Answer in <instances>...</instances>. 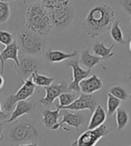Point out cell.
<instances>
[{
	"instance_id": "obj_28",
	"label": "cell",
	"mask_w": 131,
	"mask_h": 146,
	"mask_svg": "<svg viewBox=\"0 0 131 146\" xmlns=\"http://www.w3.org/2000/svg\"><path fill=\"white\" fill-rule=\"evenodd\" d=\"M39 1L47 10L56 8L59 7V6H62L71 3L70 0H39Z\"/></svg>"
},
{
	"instance_id": "obj_26",
	"label": "cell",
	"mask_w": 131,
	"mask_h": 146,
	"mask_svg": "<svg viewBox=\"0 0 131 146\" xmlns=\"http://www.w3.org/2000/svg\"><path fill=\"white\" fill-rule=\"evenodd\" d=\"M11 15L10 5L8 2L0 1V24L7 23Z\"/></svg>"
},
{
	"instance_id": "obj_18",
	"label": "cell",
	"mask_w": 131,
	"mask_h": 146,
	"mask_svg": "<svg viewBox=\"0 0 131 146\" xmlns=\"http://www.w3.org/2000/svg\"><path fill=\"white\" fill-rule=\"evenodd\" d=\"M60 117V110L58 109L55 110H51L45 109L42 112V123L45 127L52 129L55 125L59 124V120Z\"/></svg>"
},
{
	"instance_id": "obj_34",
	"label": "cell",
	"mask_w": 131,
	"mask_h": 146,
	"mask_svg": "<svg viewBox=\"0 0 131 146\" xmlns=\"http://www.w3.org/2000/svg\"><path fill=\"white\" fill-rule=\"evenodd\" d=\"M5 123H0V142L4 139V133H3V125Z\"/></svg>"
},
{
	"instance_id": "obj_41",
	"label": "cell",
	"mask_w": 131,
	"mask_h": 146,
	"mask_svg": "<svg viewBox=\"0 0 131 146\" xmlns=\"http://www.w3.org/2000/svg\"><path fill=\"white\" fill-rule=\"evenodd\" d=\"M130 25H131V20H130Z\"/></svg>"
},
{
	"instance_id": "obj_29",
	"label": "cell",
	"mask_w": 131,
	"mask_h": 146,
	"mask_svg": "<svg viewBox=\"0 0 131 146\" xmlns=\"http://www.w3.org/2000/svg\"><path fill=\"white\" fill-rule=\"evenodd\" d=\"M15 40L14 35L7 31L0 30V43L5 46H7L9 44L13 43Z\"/></svg>"
},
{
	"instance_id": "obj_10",
	"label": "cell",
	"mask_w": 131,
	"mask_h": 146,
	"mask_svg": "<svg viewBox=\"0 0 131 146\" xmlns=\"http://www.w3.org/2000/svg\"><path fill=\"white\" fill-rule=\"evenodd\" d=\"M46 95L45 97L41 98L39 100L40 103L45 107V109H49L52 106L56 99H58L59 96L63 92H66L68 91V84L67 82L63 81L59 84H52L48 87H45Z\"/></svg>"
},
{
	"instance_id": "obj_6",
	"label": "cell",
	"mask_w": 131,
	"mask_h": 146,
	"mask_svg": "<svg viewBox=\"0 0 131 146\" xmlns=\"http://www.w3.org/2000/svg\"><path fill=\"white\" fill-rule=\"evenodd\" d=\"M35 89H36V85L33 82L32 78L29 77L25 79L19 90L15 94H12L10 96H8L7 99L3 102V104H1L3 111L10 115L12 111L14 110L18 101L26 100L28 98L32 97L35 92Z\"/></svg>"
},
{
	"instance_id": "obj_38",
	"label": "cell",
	"mask_w": 131,
	"mask_h": 146,
	"mask_svg": "<svg viewBox=\"0 0 131 146\" xmlns=\"http://www.w3.org/2000/svg\"><path fill=\"white\" fill-rule=\"evenodd\" d=\"M0 1H4V2H9V1H18V0H0Z\"/></svg>"
},
{
	"instance_id": "obj_12",
	"label": "cell",
	"mask_w": 131,
	"mask_h": 146,
	"mask_svg": "<svg viewBox=\"0 0 131 146\" xmlns=\"http://www.w3.org/2000/svg\"><path fill=\"white\" fill-rule=\"evenodd\" d=\"M62 112V120L57 125H55L51 130H57L63 124H66L67 125L72 126L74 129L79 130V128L82 126L85 122V117L81 113H72L68 112L66 110H61Z\"/></svg>"
},
{
	"instance_id": "obj_14",
	"label": "cell",
	"mask_w": 131,
	"mask_h": 146,
	"mask_svg": "<svg viewBox=\"0 0 131 146\" xmlns=\"http://www.w3.org/2000/svg\"><path fill=\"white\" fill-rule=\"evenodd\" d=\"M34 109L33 103L32 101H26V100H20L16 103L14 110L10 114V117L8 119L5 120V123H11L15 121L20 117L26 115V114L32 113V111Z\"/></svg>"
},
{
	"instance_id": "obj_32",
	"label": "cell",
	"mask_w": 131,
	"mask_h": 146,
	"mask_svg": "<svg viewBox=\"0 0 131 146\" xmlns=\"http://www.w3.org/2000/svg\"><path fill=\"white\" fill-rule=\"evenodd\" d=\"M10 117V115H8V114L5 113L2 110V106H1V103H0V120H7L8 119V117Z\"/></svg>"
},
{
	"instance_id": "obj_40",
	"label": "cell",
	"mask_w": 131,
	"mask_h": 146,
	"mask_svg": "<svg viewBox=\"0 0 131 146\" xmlns=\"http://www.w3.org/2000/svg\"><path fill=\"white\" fill-rule=\"evenodd\" d=\"M128 97H129V99L131 100V93H130V95H129V96H128Z\"/></svg>"
},
{
	"instance_id": "obj_31",
	"label": "cell",
	"mask_w": 131,
	"mask_h": 146,
	"mask_svg": "<svg viewBox=\"0 0 131 146\" xmlns=\"http://www.w3.org/2000/svg\"><path fill=\"white\" fill-rule=\"evenodd\" d=\"M124 81L127 84L131 86V65H129L124 72Z\"/></svg>"
},
{
	"instance_id": "obj_21",
	"label": "cell",
	"mask_w": 131,
	"mask_h": 146,
	"mask_svg": "<svg viewBox=\"0 0 131 146\" xmlns=\"http://www.w3.org/2000/svg\"><path fill=\"white\" fill-rule=\"evenodd\" d=\"M120 21L115 20V22L111 25V27L110 29V33L111 39L114 40V42L120 44V45H125L126 44V40H125L123 37V33L120 27Z\"/></svg>"
},
{
	"instance_id": "obj_24",
	"label": "cell",
	"mask_w": 131,
	"mask_h": 146,
	"mask_svg": "<svg viewBox=\"0 0 131 146\" xmlns=\"http://www.w3.org/2000/svg\"><path fill=\"white\" fill-rule=\"evenodd\" d=\"M59 104L57 105V108L59 110H62L63 108L70 105L72 102H74V100H76V95L74 93H70V92H63L61 93L59 96Z\"/></svg>"
},
{
	"instance_id": "obj_20",
	"label": "cell",
	"mask_w": 131,
	"mask_h": 146,
	"mask_svg": "<svg viewBox=\"0 0 131 146\" xmlns=\"http://www.w3.org/2000/svg\"><path fill=\"white\" fill-rule=\"evenodd\" d=\"M115 47V44H112L110 47H106L104 42H94L92 47V51L95 56H101L105 59H109L114 56L112 49Z\"/></svg>"
},
{
	"instance_id": "obj_36",
	"label": "cell",
	"mask_w": 131,
	"mask_h": 146,
	"mask_svg": "<svg viewBox=\"0 0 131 146\" xmlns=\"http://www.w3.org/2000/svg\"><path fill=\"white\" fill-rule=\"evenodd\" d=\"M18 146H39L37 144V143H23V144H19Z\"/></svg>"
},
{
	"instance_id": "obj_22",
	"label": "cell",
	"mask_w": 131,
	"mask_h": 146,
	"mask_svg": "<svg viewBox=\"0 0 131 146\" xmlns=\"http://www.w3.org/2000/svg\"><path fill=\"white\" fill-rule=\"evenodd\" d=\"M31 78L33 84L36 86H41V87H48L49 85H51L54 82L53 77H49V76L44 75V74H41L39 72H35L32 75H31Z\"/></svg>"
},
{
	"instance_id": "obj_30",
	"label": "cell",
	"mask_w": 131,
	"mask_h": 146,
	"mask_svg": "<svg viewBox=\"0 0 131 146\" xmlns=\"http://www.w3.org/2000/svg\"><path fill=\"white\" fill-rule=\"evenodd\" d=\"M118 4L120 5L124 13L131 16V0H120Z\"/></svg>"
},
{
	"instance_id": "obj_16",
	"label": "cell",
	"mask_w": 131,
	"mask_h": 146,
	"mask_svg": "<svg viewBox=\"0 0 131 146\" xmlns=\"http://www.w3.org/2000/svg\"><path fill=\"white\" fill-rule=\"evenodd\" d=\"M77 56V50H74L71 53H65L59 50L48 49L45 51V58L51 63H59L67 59L74 58Z\"/></svg>"
},
{
	"instance_id": "obj_33",
	"label": "cell",
	"mask_w": 131,
	"mask_h": 146,
	"mask_svg": "<svg viewBox=\"0 0 131 146\" xmlns=\"http://www.w3.org/2000/svg\"><path fill=\"white\" fill-rule=\"evenodd\" d=\"M0 65H1V69H0V74H3L4 73V68H5V62L3 61V58L1 56V51H0Z\"/></svg>"
},
{
	"instance_id": "obj_8",
	"label": "cell",
	"mask_w": 131,
	"mask_h": 146,
	"mask_svg": "<svg viewBox=\"0 0 131 146\" xmlns=\"http://www.w3.org/2000/svg\"><path fill=\"white\" fill-rule=\"evenodd\" d=\"M19 66H15L16 73L24 80L31 77L33 73L38 72L41 67V64L33 56H23L21 59H19Z\"/></svg>"
},
{
	"instance_id": "obj_7",
	"label": "cell",
	"mask_w": 131,
	"mask_h": 146,
	"mask_svg": "<svg viewBox=\"0 0 131 146\" xmlns=\"http://www.w3.org/2000/svg\"><path fill=\"white\" fill-rule=\"evenodd\" d=\"M109 135L107 126L102 125L97 128L88 129L81 134L77 140L71 143V146H94L101 138Z\"/></svg>"
},
{
	"instance_id": "obj_15",
	"label": "cell",
	"mask_w": 131,
	"mask_h": 146,
	"mask_svg": "<svg viewBox=\"0 0 131 146\" xmlns=\"http://www.w3.org/2000/svg\"><path fill=\"white\" fill-rule=\"evenodd\" d=\"M102 60H106V59L103 58H101V56L92 55L89 51V49H84L83 51L81 52L79 63H81L83 66H84L87 68V70H92V68L93 66H95L96 65H100L103 69H106L105 66H103L102 64H100Z\"/></svg>"
},
{
	"instance_id": "obj_1",
	"label": "cell",
	"mask_w": 131,
	"mask_h": 146,
	"mask_svg": "<svg viewBox=\"0 0 131 146\" xmlns=\"http://www.w3.org/2000/svg\"><path fill=\"white\" fill-rule=\"evenodd\" d=\"M116 20L115 13L108 5H99L90 9L82 23L84 33L92 39L110 31Z\"/></svg>"
},
{
	"instance_id": "obj_25",
	"label": "cell",
	"mask_w": 131,
	"mask_h": 146,
	"mask_svg": "<svg viewBox=\"0 0 131 146\" xmlns=\"http://www.w3.org/2000/svg\"><path fill=\"white\" fill-rule=\"evenodd\" d=\"M120 101L118 99L112 96L111 94L108 93V98H107V115L112 116L113 114L117 111V110L120 106Z\"/></svg>"
},
{
	"instance_id": "obj_23",
	"label": "cell",
	"mask_w": 131,
	"mask_h": 146,
	"mask_svg": "<svg viewBox=\"0 0 131 146\" xmlns=\"http://www.w3.org/2000/svg\"><path fill=\"white\" fill-rule=\"evenodd\" d=\"M129 121V116L128 111L125 109L118 108L116 111V122H117V129L120 131L127 126Z\"/></svg>"
},
{
	"instance_id": "obj_42",
	"label": "cell",
	"mask_w": 131,
	"mask_h": 146,
	"mask_svg": "<svg viewBox=\"0 0 131 146\" xmlns=\"http://www.w3.org/2000/svg\"><path fill=\"white\" fill-rule=\"evenodd\" d=\"M35 1H39V0H35Z\"/></svg>"
},
{
	"instance_id": "obj_37",
	"label": "cell",
	"mask_w": 131,
	"mask_h": 146,
	"mask_svg": "<svg viewBox=\"0 0 131 146\" xmlns=\"http://www.w3.org/2000/svg\"><path fill=\"white\" fill-rule=\"evenodd\" d=\"M23 3H32V2H33V1H35V0H23Z\"/></svg>"
},
{
	"instance_id": "obj_2",
	"label": "cell",
	"mask_w": 131,
	"mask_h": 146,
	"mask_svg": "<svg viewBox=\"0 0 131 146\" xmlns=\"http://www.w3.org/2000/svg\"><path fill=\"white\" fill-rule=\"evenodd\" d=\"M24 27L42 37L49 34L52 29L51 23L46 8L40 1L31 4L25 12Z\"/></svg>"
},
{
	"instance_id": "obj_13",
	"label": "cell",
	"mask_w": 131,
	"mask_h": 146,
	"mask_svg": "<svg viewBox=\"0 0 131 146\" xmlns=\"http://www.w3.org/2000/svg\"><path fill=\"white\" fill-rule=\"evenodd\" d=\"M80 92L85 94H92L103 88V82L96 74H92L84 79L79 84Z\"/></svg>"
},
{
	"instance_id": "obj_5",
	"label": "cell",
	"mask_w": 131,
	"mask_h": 146,
	"mask_svg": "<svg viewBox=\"0 0 131 146\" xmlns=\"http://www.w3.org/2000/svg\"><path fill=\"white\" fill-rule=\"evenodd\" d=\"M47 12L51 23V27L56 31H62L66 30L72 23L74 19V15H76V11H74L72 3L49 9Z\"/></svg>"
},
{
	"instance_id": "obj_11",
	"label": "cell",
	"mask_w": 131,
	"mask_h": 146,
	"mask_svg": "<svg viewBox=\"0 0 131 146\" xmlns=\"http://www.w3.org/2000/svg\"><path fill=\"white\" fill-rule=\"evenodd\" d=\"M98 105H99L98 101L92 96V94L82 93L77 99L74 100V102H72L70 105L63 108L62 110H74V111L87 110H90L91 112H93Z\"/></svg>"
},
{
	"instance_id": "obj_9",
	"label": "cell",
	"mask_w": 131,
	"mask_h": 146,
	"mask_svg": "<svg viewBox=\"0 0 131 146\" xmlns=\"http://www.w3.org/2000/svg\"><path fill=\"white\" fill-rule=\"evenodd\" d=\"M66 66L71 67L73 70V79L72 82L68 84V91L80 92V82L88 77L91 74V70H84L79 65V60L76 59V58L68 61Z\"/></svg>"
},
{
	"instance_id": "obj_4",
	"label": "cell",
	"mask_w": 131,
	"mask_h": 146,
	"mask_svg": "<svg viewBox=\"0 0 131 146\" xmlns=\"http://www.w3.org/2000/svg\"><path fill=\"white\" fill-rule=\"evenodd\" d=\"M8 137L13 143H37L41 137V132L35 123L24 121L13 126L9 131Z\"/></svg>"
},
{
	"instance_id": "obj_35",
	"label": "cell",
	"mask_w": 131,
	"mask_h": 146,
	"mask_svg": "<svg viewBox=\"0 0 131 146\" xmlns=\"http://www.w3.org/2000/svg\"><path fill=\"white\" fill-rule=\"evenodd\" d=\"M4 85H5V79L3 77V75L0 74V90L4 87Z\"/></svg>"
},
{
	"instance_id": "obj_39",
	"label": "cell",
	"mask_w": 131,
	"mask_h": 146,
	"mask_svg": "<svg viewBox=\"0 0 131 146\" xmlns=\"http://www.w3.org/2000/svg\"><path fill=\"white\" fill-rule=\"evenodd\" d=\"M129 50L131 52V39H130V41H129Z\"/></svg>"
},
{
	"instance_id": "obj_17",
	"label": "cell",
	"mask_w": 131,
	"mask_h": 146,
	"mask_svg": "<svg viewBox=\"0 0 131 146\" xmlns=\"http://www.w3.org/2000/svg\"><path fill=\"white\" fill-rule=\"evenodd\" d=\"M19 46H18L17 41L15 40L13 43L5 46V49L1 52V56L3 61L5 62L7 60H13L15 63V66H19Z\"/></svg>"
},
{
	"instance_id": "obj_43",
	"label": "cell",
	"mask_w": 131,
	"mask_h": 146,
	"mask_svg": "<svg viewBox=\"0 0 131 146\" xmlns=\"http://www.w3.org/2000/svg\"><path fill=\"white\" fill-rule=\"evenodd\" d=\"M128 146H131V145H128Z\"/></svg>"
},
{
	"instance_id": "obj_19",
	"label": "cell",
	"mask_w": 131,
	"mask_h": 146,
	"mask_svg": "<svg viewBox=\"0 0 131 146\" xmlns=\"http://www.w3.org/2000/svg\"><path fill=\"white\" fill-rule=\"evenodd\" d=\"M106 117H107V114H106L105 110H103V108L99 104L96 107L94 111L92 112V115L88 124V129L91 130L101 126L105 122Z\"/></svg>"
},
{
	"instance_id": "obj_3",
	"label": "cell",
	"mask_w": 131,
	"mask_h": 146,
	"mask_svg": "<svg viewBox=\"0 0 131 146\" xmlns=\"http://www.w3.org/2000/svg\"><path fill=\"white\" fill-rule=\"evenodd\" d=\"M17 44L22 55L39 56L44 52L46 37H42L25 27H22L17 33Z\"/></svg>"
},
{
	"instance_id": "obj_27",
	"label": "cell",
	"mask_w": 131,
	"mask_h": 146,
	"mask_svg": "<svg viewBox=\"0 0 131 146\" xmlns=\"http://www.w3.org/2000/svg\"><path fill=\"white\" fill-rule=\"evenodd\" d=\"M109 93L111 94L112 96L120 100H126L128 99V92L125 89L120 85H114L111 86L109 89Z\"/></svg>"
}]
</instances>
